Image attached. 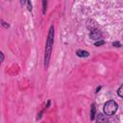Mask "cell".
<instances>
[{
	"label": "cell",
	"mask_w": 123,
	"mask_h": 123,
	"mask_svg": "<svg viewBox=\"0 0 123 123\" xmlns=\"http://www.w3.org/2000/svg\"><path fill=\"white\" fill-rule=\"evenodd\" d=\"M97 123H108V117L104 114V113H98L97 117H96Z\"/></svg>",
	"instance_id": "obj_5"
},
{
	"label": "cell",
	"mask_w": 123,
	"mask_h": 123,
	"mask_svg": "<svg viewBox=\"0 0 123 123\" xmlns=\"http://www.w3.org/2000/svg\"><path fill=\"white\" fill-rule=\"evenodd\" d=\"M53 43H54V26H51L49 29L48 37L46 39V46H45V56H44V67H45V69L48 67V64H49Z\"/></svg>",
	"instance_id": "obj_1"
},
{
	"label": "cell",
	"mask_w": 123,
	"mask_h": 123,
	"mask_svg": "<svg viewBox=\"0 0 123 123\" xmlns=\"http://www.w3.org/2000/svg\"><path fill=\"white\" fill-rule=\"evenodd\" d=\"M118 105L113 100H109L104 105V112L106 115H113L117 111Z\"/></svg>",
	"instance_id": "obj_2"
},
{
	"label": "cell",
	"mask_w": 123,
	"mask_h": 123,
	"mask_svg": "<svg viewBox=\"0 0 123 123\" xmlns=\"http://www.w3.org/2000/svg\"><path fill=\"white\" fill-rule=\"evenodd\" d=\"M95 114H96V108H95V105L92 104L91 110H90V120H93L95 118Z\"/></svg>",
	"instance_id": "obj_7"
},
{
	"label": "cell",
	"mask_w": 123,
	"mask_h": 123,
	"mask_svg": "<svg viewBox=\"0 0 123 123\" xmlns=\"http://www.w3.org/2000/svg\"><path fill=\"white\" fill-rule=\"evenodd\" d=\"M42 5H43V10H42V13L44 14L46 12V7H47V2L46 1H43L42 2Z\"/></svg>",
	"instance_id": "obj_8"
},
{
	"label": "cell",
	"mask_w": 123,
	"mask_h": 123,
	"mask_svg": "<svg viewBox=\"0 0 123 123\" xmlns=\"http://www.w3.org/2000/svg\"><path fill=\"white\" fill-rule=\"evenodd\" d=\"M2 25H3L5 28H9V25H8V24H6V22H4V21H2Z\"/></svg>",
	"instance_id": "obj_14"
},
{
	"label": "cell",
	"mask_w": 123,
	"mask_h": 123,
	"mask_svg": "<svg viewBox=\"0 0 123 123\" xmlns=\"http://www.w3.org/2000/svg\"><path fill=\"white\" fill-rule=\"evenodd\" d=\"M86 27H87L90 31H93V30H97V28H98V24H97V22H96L95 20H93V19H89V20H87Z\"/></svg>",
	"instance_id": "obj_4"
},
{
	"label": "cell",
	"mask_w": 123,
	"mask_h": 123,
	"mask_svg": "<svg viewBox=\"0 0 123 123\" xmlns=\"http://www.w3.org/2000/svg\"><path fill=\"white\" fill-rule=\"evenodd\" d=\"M99 89H101V86H98V87H97V89H96V92H98V91H99Z\"/></svg>",
	"instance_id": "obj_15"
},
{
	"label": "cell",
	"mask_w": 123,
	"mask_h": 123,
	"mask_svg": "<svg viewBox=\"0 0 123 123\" xmlns=\"http://www.w3.org/2000/svg\"><path fill=\"white\" fill-rule=\"evenodd\" d=\"M104 43H105L104 40H98V41H96V42L94 43V45H95V46H101V45H103Z\"/></svg>",
	"instance_id": "obj_9"
},
{
	"label": "cell",
	"mask_w": 123,
	"mask_h": 123,
	"mask_svg": "<svg viewBox=\"0 0 123 123\" xmlns=\"http://www.w3.org/2000/svg\"><path fill=\"white\" fill-rule=\"evenodd\" d=\"M26 3H27V7H28V10H29V11H32V4H31V2H30V1H27Z\"/></svg>",
	"instance_id": "obj_12"
},
{
	"label": "cell",
	"mask_w": 123,
	"mask_h": 123,
	"mask_svg": "<svg viewBox=\"0 0 123 123\" xmlns=\"http://www.w3.org/2000/svg\"><path fill=\"white\" fill-rule=\"evenodd\" d=\"M76 55L78 57H81V58H85V57H88L89 56V53L87 51H85V50H77L76 51Z\"/></svg>",
	"instance_id": "obj_6"
},
{
	"label": "cell",
	"mask_w": 123,
	"mask_h": 123,
	"mask_svg": "<svg viewBox=\"0 0 123 123\" xmlns=\"http://www.w3.org/2000/svg\"><path fill=\"white\" fill-rule=\"evenodd\" d=\"M3 61H4V54L0 51V64L2 63V62H3Z\"/></svg>",
	"instance_id": "obj_13"
},
{
	"label": "cell",
	"mask_w": 123,
	"mask_h": 123,
	"mask_svg": "<svg viewBox=\"0 0 123 123\" xmlns=\"http://www.w3.org/2000/svg\"><path fill=\"white\" fill-rule=\"evenodd\" d=\"M122 89H123V86H120V87L118 88V95L120 97H123V93H122Z\"/></svg>",
	"instance_id": "obj_10"
},
{
	"label": "cell",
	"mask_w": 123,
	"mask_h": 123,
	"mask_svg": "<svg viewBox=\"0 0 123 123\" xmlns=\"http://www.w3.org/2000/svg\"><path fill=\"white\" fill-rule=\"evenodd\" d=\"M112 46H114V47H121V44L118 41H113L112 42Z\"/></svg>",
	"instance_id": "obj_11"
},
{
	"label": "cell",
	"mask_w": 123,
	"mask_h": 123,
	"mask_svg": "<svg viewBox=\"0 0 123 123\" xmlns=\"http://www.w3.org/2000/svg\"><path fill=\"white\" fill-rule=\"evenodd\" d=\"M101 37H102V33L98 29L97 30H93V31H91L89 33V38H91L93 40H100Z\"/></svg>",
	"instance_id": "obj_3"
}]
</instances>
